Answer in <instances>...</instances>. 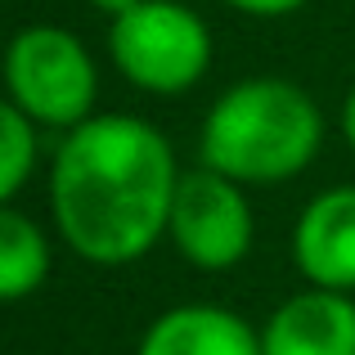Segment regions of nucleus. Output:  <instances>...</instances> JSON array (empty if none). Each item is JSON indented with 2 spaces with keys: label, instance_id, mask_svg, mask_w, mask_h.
<instances>
[{
  "label": "nucleus",
  "instance_id": "1",
  "mask_svg": "<svg viewBox=\"0 0 355 355\" xmlns=\"http://www.w3.org/2000/svg\"><path fill=\"white\" fill-rule=\"evenodd\" d=\"M180 175L171 139L153 121L99 113L54 153V230L90 266H130L166 234Z\"/></svg>",
  "mask_w": 355,
  "mask_h": 355
},
{
  "label": "nucleus",
  "instance_id": "2",
  "mask_svg": "<svg viewBox=\"0 0 355 355\" xmlns=\"http://www.w3.org/2000/svg\"><path fill=\"white\" fill-rule=\"evenodd\" d=\"M324 113L297 81L248 77L230 86L202 117L198 157L234 184H284L315 162Z\"/></svg>",
  "mask_w": 355,
  "mask_h": 355
},
{
  "label": "nucleus",
  "instance_id": "3",
  "mask_svg": "<svg viewBox=\"0 0 355 355\" xmlns=\"http://www.w3.org/2000/svg\"><path fill=\"white\" fill-rule=\"evenodd\" d=\"M5 90L9 104L36 126L77 130L95 117L99 72L81 36L54 23H36L5 45Z\"/></svg>",
  "mask_w": 355,
  "mask_h": 355
},
{
  "label": "nucleus",
  "instance_id": "4",
  "mask_svg": "<svg viewBox=\"0 0 355 355\" xmlns=\"http://www.w3.org/2000/svg\"><path fill=\"white\" fill-rule=\"evenodd\" d=\"M108 54L117 72L148 95H184L211 68V32L180 0H144L113 18Z\"/></svg>",
  "mask_w": 355,
  "mask_h": 355
},
{
  "label": "nucleus",
  "instance_id": "5",
  "mask_svg": "<svg viewBox=\"0 0 355 355\" xmlns=\"http://www.w3.org/2000/svg\"><path fill=\"white\" fill-rule=\"evenodd\" d=\"M175 252L198 270H234L252 252V234H257V216L252 202L220 171H184L175 184L171 220H166Z\"/></svg>",
  "mask_w": 355,
  "mask_h": 355
},
{
  "label": "nucleus",
  "instance_id": "6",
  "mask_svg": "<svg viewBox=\"0 0 355 355\" xmlns=\"http://www.w3.org/2000/svg\"><path fill=\"white\" fill-rule=\"evenodd\" d=\"M293 257L311 288L355 293V184L324 189L293 230Z\"/></svg>",
  "mask_w": 355,
  "mask_h": 355
},
{
  "label": "nucleus",
  "instance_id": "7",
  "mask_svg": "<svg viewBox=\"0 0 355 355\" xmlns=\"http://www.w3.org/2000/svg\"><path fill=\"white\" fill-rule=\"evenodd\" d=\"M261 355H355L351 293L306 288L279 302L261 329Z\"/></svg>",
  "mask_w": 355,
  "mask_h": 355
},
{
  "label": "nucleus",
  "instance_id": "8",
  "mask_svg": "<svg viewBox=\"0 0 355 355\" xmlns=\"http://www.w3.org/2000/svg\"><path fill=\"white\" fill-rule=\"evenodd\" d=\"M135 355H261V333L225 306L189 302L157 315Z\"/></svg>",
  "mask_w": 355,
  "mask_h": 355
},
{
  "label": "nucleus",
  "instance_id": "9",
  "mask_svg": "<svg viewBox=\"0 0 355 355\" xmlns=\"http://www.w3.org/2000/svg\"><path fill=\"white\" fill-rule=\"evenodd\" d=\"M50 275V239L27 211L0 207V302H23Z\"/></svg>",
  "mask_w": 355,
  "mask_h": 355
},
{
  "label": "nucleus",
  "instance_id": "10",
  "mask_svg": "<svg viewBox=\"0 0 355 355\" xmlns=\"http://www.w3.org/2000/svg\"><path fill=\"white\" fill-rule=\"evenodd\" d=\"M36 171V121L0 99V207H9L18 189Z\"/></svg>",
  "mask_w": 355,
  "mask_h": 355
},
{
  "label": "nucleus",
  "instance_id": "11",
  "mask_svg": "<svg viewBox=\"0 0 355 355\" xmlns=\"http://www.w3.org/2000/svg\"><path fill=\"white\" fill-rule=\"evenodd\" d=\"M225 5L252 18H284V14H297L302 5H311V0H225Z\"/></svg>",
  "mask_w": 355,
  "mask_h": 355
},
{
  "label": "nucleus",
  "instance_id": "12",
  "mask_svg": "<svg viewBox=\"0 0 355 355\" xmlns=\"http://www.w3.org/2000/svg\"><path fill=\"white\" fill-rule=\"evenodd\" d=\"M90 5H95L99 14H108V18H121V14H130L135 5H144V0H90Z\"/></svg>",
  "mask_w": 355,
  "mask_h": 355
},
{
  "label": "nucleus",
  "instance_id": "13",
  "mask_svg": "<svg viewBox=\"0 0 355 355\" xmlns=\"http://www.w3.org/2000/svg\"><path fill=\"white\" fill-rule=\"evenodd\" d=\"M342 135H347V144H351V153H355V86H351L347 104H342Z\"/></svg>",
  "mask_w": 355,
  "mask_h": 355
}]
</instances>
